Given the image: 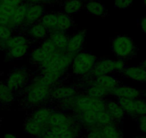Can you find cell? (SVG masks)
I'll list each match as a JSON object with an SVG mask.
<instances>
[{
    "label": "cell",
    "instance_id": "cell-37",
    "mask_svg": "<svg viewBox=\"0 0 146 138\" xmlns=\"http://www.w3.org/2000/svg\"><path fill=\"white\" fill-rule=\"evenodd\" d=\"M138 129L143 135H146V115L140 117L136 119Z\"/></svg>",
    "mask_w": 146,
    "mask_h": 138
},
{
    "label": "cell",
    "instance_id": "cell-10",
    "mask_svg": "<svg viewBox=\"0 0 146 138\" xmlns=\"http://www.w3.org/2000/svg\"><path fill=\"white\" fill-rule=\"evenodd\" d=\"M79 93V89L76 86L70 84H60L54 86L50 92L51 101L59 102L66 98H70Z\"/></svg>",
    "mask_w": 146,
    "mask_h": 138
},
{
    "label": "cell",
    "instance_id": "cell-26",
    "mask_svg": "<svg viewBox=\"0 0 146 138\" xmlns=\"http://www.w3.org/2000/svg\"><path fill=\"white\" fill-rule=\"evenodd\" d=\"M88 14L95 17H102L107 15V10L105 5L98 0H90L84 5Z\"/></svg>",
    "mask_w": 146,
    "mask_h": 138
},
{
    "label": "cell",
    "instance_id": "cell-22",
    "mask_svg": "<svg viewBox=\"0 0 146 138\" xmlns=\"http://www.w3.org/2000/svg\"><path fill=\"white\" fill-rule=\"evenodd\" d=\"M92 81L93 84L108 90L110 92V94L115 87L120 84V79L113 74L101 76L98 78L92 79Z\"/></svg>",
    "mask_w": 146,
    "mask_h": 138
},
{
    "label": "cell",
    "instance_id": "cell-24",
    "mask_svg": "<svg viewBox=\"0 0 146 138\" xmlns=\"http://www.w3.org/2000/svg\"><path fill=\"white\" fill-rule=\"evenodd\" d=\"M27 44H31L30 40L24 32H16V33L14 34L10 38L1 44V48L2 50H5L6 52L14 47Z\"/></svg>",
    "mask_w": 146,
    "mask_h": 138
},
{
    "label": "cell",
    "instance_id": "cell-29",
    "mask_svg": "<svg viewBox=\"0 0 146 138\" xmlns=\"http://www.w3.org/2000/svg\"><path fill=\"white\" fill-rule=\"evenodd\" d=\"M62 7L63 12L72 16L82 10L84 7V3L79 0H64Z\"/></svg>",
    "mask_w": 146,
    "mask_h": 138
},
{
    "label": "cell",
    "instance_id": "cell-11",
    "mask_svg": "<svg viewBox=\"0 0 146 138\" xmlns=\"http://www.w3.org/2000/svg\"><path fill=\"white\" fill-rule=\"evenodd\" d=\"M75 121H76V119L72 114L67 113L55 108L52 111L47 127V128L60 127L69 125Z\"/></svg>",
    "mask_w": 146,
    "mask_h": 138
},
{
    "label": "cell",
    "instance_id": "cell-40",
    "mask_svg": "<svg viewBox=\"0 0 146 138\" xmlns=\"http://www.w3.org/2000/svg\"><path fill=\"white\" fill-rule=\"evenodd\" d=\"M4 138H18L16 135H13L12 133H7L5 135V137Z\"/></svg>",
    "mask_w": 146,
    "mask_h": 138
},
{
    "label": "cell",
    "instance_id": "cell-15",
    "mask_svg": "<svg viewBox=\"0 0 146 138\" xmlns=\"http://www.w3.org/2000/svg\"><path fill=\"white\" fill-rule=\"evenodd\" d=\"M143 91L128 85L119 84L112 91L110 97L115 99H130L140 98L143 96Z\"/></svg>",
    "mask_w": 146,
    "mask_h": 138
},
{
    "label": "cell",
    "instance_id": "cell-1",
    "mask_svg": "<svg viewBox=\"0 0 146 138\" xmlns=\"http://www.w3.org/2000/svg\"><path fill=\"white\" fill-rule=\"evenodd\" d=\"M54 86L50 80L41 74L31 77L29 82L22 88V105L28 108L47 105L51 102L50 92Z\"/></svg>",
    "mask_w": 146,
    "mask_h": 138
},
{
    "label": "cell",
    "instance_id": "cell-38",
    "mask_svg": "<svg viewBox=\"0 0 146 138\" xmlns=\"http://www.w3.org/2000/svg\"><path fill=\"white\" fill-rule=\"evenodd\" d=\"M60 0H25L27 4H42L44 5H54L60 2Z\"/></svg>",
    "mask_w": 146,
    "mask_h": 138
},
{
    "label": "cell",
    "instance_id": "cell-7",
    "mask_svg": "<svg viewBox=\"0 0 146 138\" xmlns=\"http://www.w3.org/2000/svg\"><path fill=\"white\" fill-rule=\"evenodd\" d=\"M57 52L59 51L54 43L47 38L38 46L31 49L29 53V58L30 61L37 66Z\"/></svg>",
    "mask_w": 146,
    "mask_h": 138
},
{
    "label": "cell",
    "instance_id": "cell-9",
    "mask_svg": "<svg viewBox=\"0 0 146 138\" xmlns=\"http://www.w3.org/2000/svg\"><path fill=\"white\" fill-rule=\"evenodd\" d=\"M126 115L137 119L140 117L146 115V100L145 98H130V99H118L117 100Z\"/></svg>",
    "mask_w": 146,
    "mask_h": 138
},
{
    "label": "cell",
    "instance_id": "cell-34",
    "mask_svg": "<svg viewBox=\"0 0 146 138\" xmlns=\"http://www.w3.org/2000/svg\"><path fill=\"white\" fill-rule=\"evenodd\" d=\"M127 63H126V60H123L121 58H116L115 59V64H114V68H115V74H122L123 71H125V69L127 67Z\"/></svg>",
    "mask_w": 146,
    "mask_h": 138
},
{
    "label": "cell",
    "instance_id": "cell-31",
    "mask_svg": "<svg viewBox=\"0 0 146 138\" xmlns=\"http://www.w3.org/2000/svg\"><path fill=\"white\" fill-rule=\"evenodd\" d=\"M101 131L105 138H120L123 137V134L118 125L115 123H111L101 127Z\"/></svg>",
    "mask_w": 146,
    "mask_h": 138
},
{
    "label": "cell",
    "instance_id": "cell-46",
    "mask_svg": "<svg viewBox=\"0 0 146 138\" xmlns=\"http://www.w3.org/2000/svg\"><path fill=\"white\" fill-rule=\"evenodd\" d=\"M80 138H81V137H80Z\"/></svg>",
    "mask_w": 146,
    "mask_h": 138
},
{
    "label": "cell",
    "instance_id": "cell-39",
    "mask_svg": "<svg viewBox=\"0 0 146 138\" xmlns=\"http://www.w3.org/2000/svg\"><path fill=\"white\" fill-rule=\"evenodd\" d=\"M140 25L143 32H144V34L146 36V15L140 20Z\"/></svg>",
    "mask_w": 146,
    "mask_h": 138
},
{
    "label": "cell",
    "instance_id": "cell-14",
    "mask_svg": "<svg viewBox=\"0 0 146 138\" xmlns=\"http://www.w3.org/2000/svg\"><path fill=\"white\" fill-rule=\"evenodd\" d=\"M87 32L85 29H80L69 36L67 46V53L75 56L83 48L86 40Z\"/></svg>",
    "mask_w": 146,
    "mask_h": 138
},
{
    "label": "cell",
    "instance_id": "cell-32",
    "mask_svg": "<svg viewBox=\"0 0 146 138\" xmlns=\"http://www.w3.org/2000/svg\"><path fill=\"white\" fill-rule=\"evenodd\" d=\"M16 9L9 7L0 3V25L10 27L12 17Z\"/></svg>",
    "mask_w": 146,
    "mask_h": 138
},
{
    "label": "cell",
    "instance_id": "cell-36",
    "mask_svg": "<svg viewBox=\"0 0 146 138\" xmlns=\"http://www.w3.org/2000/svg\"><path fill=\"white\" fill-rule=\"evenodd\" d=\"M25 2V0H0V3L9 7L16 9Z\"/></svg>",
    "mask_w": 146,
    "mask_h": 138
},
{
    "label": "cell",
    "instance_id": "cell-42",
    "mask_svg": "<svg viewBox=\"0 0 146 138\" xmlns=\"http://www.w3.org/2000/svg\"><path fill=\"white\" fill-rule=\"evenodd\" d=\"M134 138H146V135H142V136H136V137H135Z\"/></svg>",
    "mask_w": 146,
    "mask_h": 138
},
{
    "label": "cell",
    "instance_id": "cell-27",
    "mask_svg": "<svg viewBox=\"0 0 146 138\" xmlns=\"http://www.w3.org/2000/svg\"><path fill=\"white\" fill-rule=\"evenodd\" d=\"M15 93L6 83L0 81V105H9L13 103L16 98Z\"/></svg>",
    "mask_w": 146,
    "mask_h": 138
},
{
    "label": "cell",
    "instance_id": "cell-13",
    "mask_svg": "<svg viewBox=\"0 0 146 138\" xmlns=\"http://www.w3.org/2000/svg\"><path fill=\"white\" fill-rule=\"evenodd\" d=\"M114 64L115 59L109 58L98 59L93 70L88 77L91 79H94L101 76L115 74Z\"/></svg>",
    "mask_w": 146,
    "mask_h": 138
},
{
    "label": "cell",
    "instance_id": "cell-30",
    "mask_svg": "<svg viewBox=\"0 0 146 138\" xmlns=\"http://www.w3.org/2000/svg\"><path fill=\"white\" fill-rule=\"evenodd\" d=\"M40 22L49 32L56 30L57 25V12H46L41 18Z\"/></svg>",
    "mask_w": 146,
    "mask_h": 138
},
{
    "label": "cell",
    "instance_id": "cell-35",
    "mask_svg": "<svg viewBox=\"0 0 146 138\" xmlns=\"http://www.w3.org/2000/svg\"><path fill=\"white\" fill-rule=\"evenodd\" d=\"M135 0H114V6L120 9H125L130 7Z\"/></svg>",
    "mask_w": 146,
    "mask_h": 138
},
{
    "label": "cell",
    "instance_id": "cell-18",
    "mask_svg": "<svg viewBox=\"0 0 146 138\" xmlns=\"http://www.w3.org/2000/svg\"><path fill=\"white\" fill-rule=\"evenodd\" d=\"M124 78L135 82L146 83V70L141 66H127L123 74Z\"/></svg>",
    "mask_w": 146,
    "mask_h": 138
},
{
    "label": "cell",
    "instance_id": "cell-3",
    "mask_svg": "<svg viewBox=\"0 0 146 138\" xmlns=\"http://www.w3.org/2000/svg\"><path fill=\"white\" fill-rule=\"evenodd\" d=\"M97 60L98 58L92 53L82 50L74 56L70 70L77 78H87L90 75Z\"/></svg>",
    "mask_w": 146,
    "mask_h": 138
},
{
    "label": "cell",
    "instance_id": "cell-44",
    "mask_svg": "<svg viewBox=\"0 0 146 138\" xmlns=\"http://www.w3.org/2000/svg\"><path fill=\"white\" fill-rule=\"evenodd\" d=\"M143 5L145 6V7L146 8V0H143Z\"/></svg>",
    "mask_w": 146,
    "mask_h": 138
},
{
    "label": "cell",
    "instance_id": "cell-16",
    "mask_svg": "<svg viewBox=\"0 0 146 138\" xmlns=\"http://www.w3.org/2000/svg\"><path fill=\"white\" fill-rule=\"evenodd\" d=\"M45 13V5L42 4H29L26 12L25 26L22 30L29 25L40 22L41 18ZM22 30L20 32H22Z\"/></svg>",
    "mask_w": 146,
    "mask_h": 138
},
{
    "label": "cell",
    "instance_id": "cell-41",
    "mask_svg": "<svg viewBox=\"0 0 146 138\" xmlns=\"http://www.w3.org/2000/svg\"><path fill=\"white\" fill-rule=\"evenodd\" d=\"M140 66H141L143 68L145 69V70H146V58L144 59V60H143V61H142V63H141V64H140Z\"/></svg>",
    "mask_w": 146,
    "mask_h": 138
},
{
    "label": "cell",
    "instance_id": "cell-28",
    "mask_svg": "<svg viewBox=\"0 0 146 138\" xmlns=\"http://www.w3.org/2000/svg\"><path fill=\"white\" fill-rule=\"evenodd\" d=\"M74 26H75V21L72 16L63 12H57V29L67 32L74 27Z\"/></svg>",
    "mask_w": 146,
    "mask_h": 138
},
{
    "label": "cell",
    "instance_id": "cell-2",
    "mask_svg": "<svg viewBox=\"0 0 146 138\" xmlns=\"http://www.w3.org/2000/svg\"><path fill=\"white\" fill-rule=\"evenodd\" d=\"M74 56L57 52L37 66L38 73L47 77L53 86L62 83L71 66Z\"/></svg>",
    "mask_w": 146,
    "mask_h": 138
},
{
    "label": "cell",
    "instance_id": "cell-23",
    "mask_svg": "<svg viewBox=\"0 0 146 138\" xmlns=\"http://www.w3.org/2000/svg\"><path fill=\"white\" fill-rule=\"evenodd\" d=\"M23 129L25 133H27V135L35 137L36 138H40L42 135V134L45 132L47 127L40 125V123L36 122V121L28 116L24 122Z\"/></svg>",
    "mask_w": 146,
    "mask_h": 138
},
{
    "label": "cell",
    "instance_id": "cell-33",
    "mask_svg": "<svg viewBox=\"0 0 146 138\" xmlns=\"http://www.w3.org/2000/svg\"><path fill=\"white\" fill-rule=\"evenodd\" d=\"M15 31L10 27L5 25H0V43H5V41L10 38Z\"/></svg>",
    "mask_w": 146,
    "mask_h": 138
},
{
    "label": "cell",
    "instance_id": "cell-21",
    "mask_svg": "<svg viewBox=\"0 0 146 138\" xmlns=\"http://www.w3.org/2000/svg\"><path fill=\"white\" fill-rule=\"evenodd\" d=\"M29 4L24 2L19 5L15 10L14 16L12 19L10 27L16 32H20L25 26V17H26L27 9Z\"/></svg>",
    "mask_w": 146,
    "mask_h": 138
},
{
    "label": "cell",
    "instance_id": "cell-8",
    "mask_svg": "<svg viewBox=\"0 0 146 138\" xmlns=\"http://www.w3.org/2000/svg\"><path fill=\"white\" fill-rule=\"evenodd\" d=\"M31 76L27 68L25 67L16 68L7 76L5 83L15 92L22 91L29 82Z\"/></svg>",
    "mask_w": 146,
    "mask_h": 138
},
{
    "label": "cell",
    "instance_id": "cell-19",
    "mask_svg": "<svg viewBox=\"0 0 146 138\" xmlns=\"http://www.w3.org/2000/svg\"><path fill=\"white\" fill-rule=\"evenodd\" d=\"M52 109V108L49 107L48 105H42L35 107L29 114V117L40 125L47 127Z\"/></svg>",
    "mask_w": 146,
    "mask_h": 138
},
{
    "label": "cell",
    "instance_id": "cell-25",
    "mask_svg": "<svg viewBox=\"0 0 146 138\" xmlns=\"http://www.w3.org/2000/svg\"><path fill=\"white\" fill-rule=\"evenodd\" d=\"M31 49H32L31 44L16 46V47L12 48L6 51L5 58L8 60H19V59L23 58L24 57L27 56L30 52Z\"/></svg>",
    "mask_w": 146,
    "mask_h": 138
},
{
    "label": "cell",
    "instance_id": "cell-17",
    "mask_svg": "<svg viewBox=\"0 0 146 138\" xmlns=\"http://www.w3.org/2000/svg\"><path fill=\"white\" fill-rule=\"evenodd\" d=\"M106 112L111 117L113 122L118 125L123 120L126 114L121 105L115 98H110L106 100Z\"/></svg>",
    "mask_w": 146,
    "mask_h": 138
},
{
    "label": "cell",
    "instance_id": "cell-4",
    "mask_svg": "<svg viewBox=\"0 0 146 138\" xmlns=\"http://www.w3.org/2000/svg\"><path fill=\"white\" fill-rule=\"evenodd\" d=\"M106 100L92 98L84 92H79L74 96V105L70 113L78 115L86 112L105 111Z\"/></svg>",
    "mask_w": 146,
    "mask_h": 138
},
{
    "label": "cell",
    "instance_id": "cell-43",
    "mask_svg": "<svg viewBox=\"0 0 146 138\" xmlns=\"http://www.w3.org/2000/svg\"><path fill=\"white\" fill-rule=\"evenodd\" d=\"M79 1H80L81 2H82V3H86V2H88V1H90V0H79Z\"/></svg>",
    "mask_w": 146,
    "mask_h": 138
},
{
    "label": "cell",
    "instance_id": "cell-20",
    "mask_svg": "<svg viewBox=\"0 0 146 138\" xmlns=\"http://www.w3.org/2000/svg\"><path fill=\"white\" fill-rule=\"evenodd\" d=\"M49 38L54 43L57 50L60 53H67V46L69 36L67 32L62 30H54L49 32Z\"/></svg>",
    "mask_w": 146,
    "mask_h": 138
},
{
    "label": "cell",
    "instance_id": "cell-5",
    "mask_svg": "<svg viewBox=\"0 0 146 138\" xmlns=\"http://www.w3.org/2000/svg\"><path fill=\"white\" fill-rule=\"evenodd\" d=\"M74 116L78 122H79L86 131L113 123L111 117L106 110L102 112H86Z\"/></svg>",
    "mask_w": 146,
    "mask_h": 138
},
{
    "label": "cell",
    "instance_id": "cell-6",
    "mask_svg": "<svg viewBox=\"0 0 146 138\" xmlns=\"http://www.w3.org/2000/svg\"><path fill=\"white\" fill-rule=\"evenodd\" d=\"M111 50L117 58L128 60L136 55L133 40L127 36H116L111 40Z\"/></svg>",
    "mask_w": 146,
    "mask_h": 138
},
{
    "label": "cell",
    "instance_id": "cell-12",
    "mask_svg": "<svg viewBox=\"0 0 146 138\" xmlns=\"http://www.w3.org/2000/svg\"><path fill=\"white\" fill-rule=\"evenodd\" d=\"M21 32H24L27 36L31 43L32 42L40 43L49 36L48 30L40 22L24 28Z\"/></svg>",
    "mask_w": 146,
    "mask_h": 138
},
{
    "label": "cell",
    "instance_id": "cell-45",
    "mask_svg": "<svg viewBox=\"0 0 146 138\" xmlns=\"http://www.w3.org/2000/svg\"><path fill=\"white\" fill-rule=\"evenodd\" d=\"M2 50V48H1V43H0V51Z\"/></svg>",
    "mask_w": 146,
    "mask_h": 138
}]
</instances>
